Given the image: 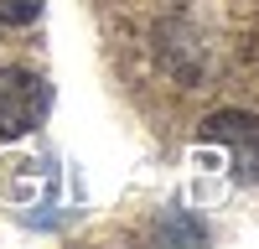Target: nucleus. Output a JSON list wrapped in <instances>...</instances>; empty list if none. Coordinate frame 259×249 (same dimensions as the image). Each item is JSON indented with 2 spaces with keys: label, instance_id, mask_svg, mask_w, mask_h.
<instances>
[{
  "label": "nucleus",
  "instance_id": "f257e3e1",
  "mask_svg": "<svg viewBox=\"0 0 259 249\" xmlns=\"http://www.w3.org/2000/svg\"><path fill=\"white\" fill-rule=\"evenodd\" d=\"M47 83H41L36 73L26 68H0V140H16L41 124V114H47Z\"/></svg>",
  "mask_w": 259,
  "mask_h": 249
},
{
  "label": "nucleus",
  "instance_id": "f03ea898",
  "mask_svg": "<svg viewBox=\"0 0 259 249\" xmlns=\"http://www.w3.org/2000/svg\"><path fill=\"white\" fill-rule=\"evenodd\" d=\"M202 140H212L233 166V182H259V119L239 109H218L202 119Z\"/></svg>",
  "mask_w": 259,
  "mask_h": 249
},
{
  "label": "nucleus",
  "instance_id": "7ed1b4c3",
  "mask_svg": "<svg viewBox=\"0 0 259 249\" xmlns=\"http://www.w3.org/2000/svg\"><path fill=\"white\" fill-rule=\"evenodd\" d=\"M47 0H0V26H31Z\"/></svg>",
  "mask_w": 259,
  "mask_h": 249
}]
</instances>
